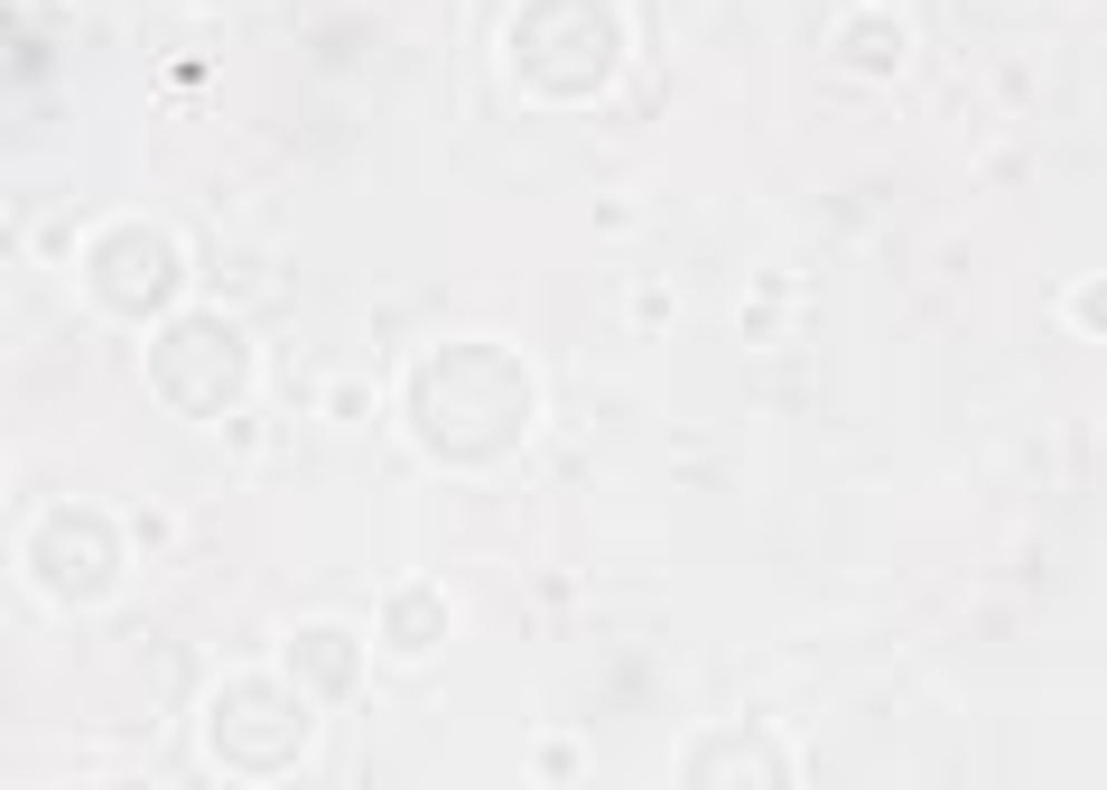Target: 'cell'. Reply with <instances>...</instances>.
<instances>
[{
	"instance_id": "obj_2",
	"label": "cell",
	"mask_w": 1107,
	"mask_h": 790,
	"mask_svg": "<svg viewBox=\"0 0 1107 790\" xmlns=\"http://www.w3.org/2000/svg\"><path fill=\"white\" fill-rule=\"evenodd\" d=\"M1079 316H1089V326H1107V288H1079Z\"/></svg>"
},
{
	"instance_id": "obj_1",
	"label": "cell",
	"mask_w": 1107,
	"mask_h": 790,
	"mask_svg": "<svg viewBox=\"0 0 1107 790\" xmlns=\"http://www.w3.org/2000/svg\"><path fill=\"white\" fill-rule=\"evenodd\" d=\"M848 66H903V29H893V19H884V29H875V19H848Z\"/></svg>"
}]
</instances>
